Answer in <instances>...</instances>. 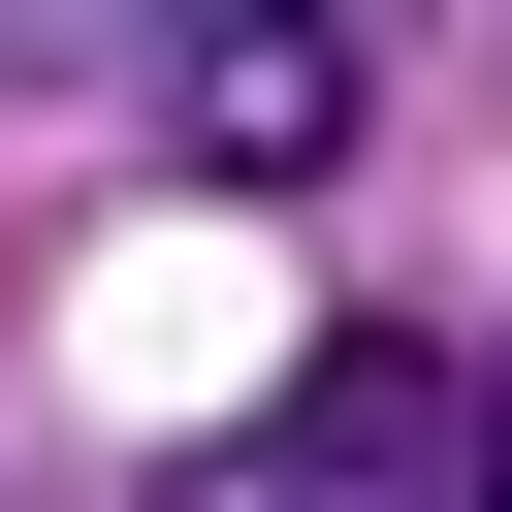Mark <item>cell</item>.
<instances>
[{"label":"cell","mask_w":512,"mask_h":512,"mask_svg":"<svg viewBox=\"0 0 512 512\" xmlns=\"http://www.w3.org/2000/svg\"><path fill=\"white\" fill-rule=\"evenodd\" d=\"M448 448H480V352H448V320H320L288 416L192 448V512H448Z\"/></svg>","instance_id":"cell-1"},{"label":"cell","mask_w":512,"mask_h":512,"mask_svg":"<svg viewBox=\"0 0 512 512\" xmlns=\"http://www.w3.org/2000/svg\"><path fill=\"white\" fill-rule=\"evenodd\" d=\"M352 96H384V32H320V0H288V32H160V160H192V192H320Z\"/></svg>","instance_id":"cell-2"},{"label":"cell","mask_w":512,"mask_h":512,"mask_svg":"<svg viewBox=\"0 0 512 512\" xmlns=\"http://www.w3.org/2000/svg\"><path fill=\"white\" fill-rule=\"evenodd\" d=\"M448 512H512V352H480V448H448Z\"/></svg>","instance_id":"cell-3"}]
</instances>
